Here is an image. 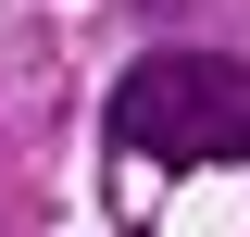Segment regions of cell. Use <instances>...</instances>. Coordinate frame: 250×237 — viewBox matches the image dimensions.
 I'll use <instances>...</instances> for the list:
<instances>
[{"instance_id":"cell-1","label":"cell","mask_w":250,"mask_h":237,"mask_svg":"<svg viewBox=\"0 0 250 237\" xmlns=\"http://www.w3.org/2000/svg\"><path fill=\"white\" fill-rule=\"evenodd\" d=\"M113 138L150 162H238L250 150V62L238 50H138L113 88Z\"/></svg>"}]
</instances>
